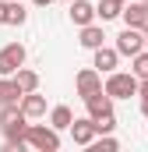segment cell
<instances>
[{"mask_svg": "<svg viewBox=\"0 0 148 152\" xmlns=\"http://www.w3.org/2000/svg\"><path fill=\"white\" fill-rule=\"evenodd\" d=\"M102 88H106V96L113 103L116 99H131V96H138V78L131 71H110L106 81H102Z\"/></svg>", "mask_w": 148, "mask_h": 152, "instance_id": "6da1fadb", "label": "cell"}, {"mask_svg": "<svg viewBox=\"0 0 148 152\" xmlns=\"http://www.w3.org/2000/svg\"><path fill=\"white\" fill-rule=\"evenodd\" d=\"M25 145L28 149H39V152H57L60 149V131L57 127H46V124H28Z\"/></svg>", "mask_w": 148, "mask_h": 152, "instance_id": "7a4b0ae2", "label": "cell"}, {"mask_svg": "<svg viewBox=\"0 0 148 152\" xmlns=\"http://www.w3.org/2000/svg\"><path fill=\"white\" fill-rule=\"evenodd\" d=\"M120 57H134L138 50H145V32L141 28H131V25H123V32L116 36V46H113Z\"/></svg>", "mask_w": 148, "mask_h": 152, "instance_id": "3957f363", "label": "cell"}, {"mask_svg": "<svg viewBox=\"0 0 148 152\" xmlns=\"http://www.w3.org/2000/svg\"><path fill=\"white\" fill-rule=\"evenodd\" d=\"M25 57H28V53H25V46H21V42H7V46L0 50V75L11 78L21 64H25Z\"/></svg>", "mask_w": 148, "mask_h": 152, "instance_id": "277c9868", "label": "cell"}, {"mask_svg": "<svg viewBox=\"0 0 148 152\" xmlns=\"http://www.w3.org/2000/svg\"><path fill=\"white\" fill-rule=\"evenodd\" d=\"M120 18H123V25L148 32V0H131V4H123Z\"/></svg>", "mask_w": 148, "mask_h": 152, "instance_id": "5b68a950", "label": "cell"}, {"mask_svg": "<svg viewBox=\"0 0 148 152\" xmlns=\"http://www.w3.org/2000/svg\"><path fill=\"white\" fill-rule=\"evenodd\" d=\"M67 131H71L74 145H85V149H88V145L95 142V124H92V117H74Z\"/></svg>", "mask_w": 148, "mask_h": 152, "instance_id": "8992f818", "label": "cell"}, {"mask_svg": "<svg viewBox=\"0 0 148 152\" xmlns=\"http://www.w3.org/2000/svg\"><path fill=\"white\" fill-rule=\"evenodd\" d=\"M74 88H78V96L85 99V96H92V92H99V88H102V75H99L95 67H81L78 78H74Z\"/></svg>", "mask_w": 148, "mask_h": 152, "instance_id": "52a82bcc", "label": "cell"}, {"mask_svg": "<svg viewBox=\"0 0 148 152\" xmlns=\"http://www.w3.org/2000/svg\"><path fill=\"white\" fill-rule=\"evenodd\" d=\"M95 57H92V67L99 71V75H110V71H116V64H120V53L113 50V46H99V50H92Z\"/></svg>", "mask_w": 148, "mask_h": 152, "instance_id": "ba28073f", "label": "cell"}, {"mask_svg": "<svg viewBox=\"0 0 148 152\" xmlns=\"http://www.w3.org/2000/svg\"><path fill=\"white\" fill-rule=\"evenodd\" d=\"M67 7H71L67 14H71V21L78 25V28L95 21V4H92V0H67Z\"/></svg>", "mask_w": 148, "mask_h": 152, "instance_id": "9c48e42d", "label": "cell"}, {"mask_svg": "<svg viewBox=\"0 0 148 152\" xmlns=\"http://www.w3.org/2000/svg\"><path fill=\"white\" fill-rule=\"evenodd\" d=\"M18 106H21V113L28 117V120L46 117V96H39V88H36V92H25V96L18 99Z\"/></svg>", "mask_w": 148, "mask_h": 152, "instance_id": "30bf717a", "label": "cell"}, {"mask_svg": "<svg viewBox=\"0 0 148 152\" xmlns=\"http://www.w3.org/2000/svg\"><path fill=\"white\" fill-rule=\"evenodd\" d=\"M85 106H88V117H99V113H110L113 110V99L106 96V88H99V92L85 96Z\"/></svg>", "mask_w": 148, "mask_h": 152, "instance_id": "8fae6325", "label": "cell"}, {"mask_svg": "<svg viewBox=\"0 0 148 152\" xmlns=\"http://www.w3.org/2000/svg\"><path fill=\"white\" fill-rule=\"evenodd\" d=\"M78 42H81L85 50H99V46L106 42V32H102V25H95V21H92V25H81V39H78Z\"/></svg>", "mask_w": 148, "mask_h": 152, "instance_id": "7c38bea8", "label": "cell"}, {"mask_svg": "<svg viewBox=\"0 0 148 152\" xmlns=\"http://www.w3.org/2000/svg\"><path fill=\"white\" fill-rule=\"evenodd\" d=\"M11 78H14V85L21 88V96H25V92H36V88H39V75L32 71V67H25V64H21V67H18Z\"/></svg>", "mask_w": 148, "mask_h": 152, "instance_id": "4fadbf2b", "label": "cell"}, {"mask_svg": "<svg viewBox=\"0 0 148 152\" xmlns=\"http://www.w3.org/2000/svg\"><path fill=\"white\" fill-rule=\"evenodd\" d=\"M120 11H123V0H99L95 18H102V25H106V21H113V18H120Z\"/></svg>", "mask_w": 148, "mask_h": 152, "instance_id": "5bb4252c", "label": "cell"}, {"mask_svg": "<svg viewBox=\"0 0 148 152\" xmlns=\"http://www.w3.org/2000/svg\"><path fill=\"white\" fill-rule=\"evenodd\" d=\"M71 120H74L71 106H53V110H49V127H57V131H67Z\"/></svg>", "mask_w": 148, "mask_h": 152, "instance_id": "9a60e30c", "label": "cell"}, {"mask_svg": "<svg viewBox=\"0 0 148 152\" xmlns=\"http://www.w3.org/2000/svg\"><path fill=\"white\" fill-rule=\"evenodd\" d=\"M18 99H21V88L14 85V78H4V75H0V106L18 103Z\"/></svg>", "mask_w": 148, "mask_h": 152, "instance_id": "2e32d148", "label": "cell"}, {"mask_svg": "<svg viewBox=\"0 0 148 152\" xmlns=\"http://www.w3.org/2000/svg\"><path fill=\"white\" fill-rule=\"evenodd\" d=\"M131 75H134V78H148V46L131 57Z\"/></svg>", "mask_w": 148, "mask_h": 152, "instance_id": "e0dca14e", "label": "cell"}, {"mask_svg": "<svg viewBox=\"0 0 148 152\" xmlns=\"http://www.w3.org/2000/svg\"><path fill=\"white\" fill-rule=\"evenodd\" d=\"M92 124H95V134H110L113 127H116V113H99V117H92Z\"/></svg>", "mask_w": 148, "mask_h": 152, "instance_id": "ac0fdd59", "label": "cell"}, {"mask_svg": "<svg viewBox=\"0 0 148 152\" xmlns=\"http://www.w3.org/2000/svg\"><path fill=\"white\" fill-rule=\"evenodd\" d=\"M28 21V11L21 7V0H11V11H7V25H25Z\"/></svg>", "mask_w": 148, "mask_h": 152, "instance_id": "d6986e66", "label": "cell"}, {"mask_svg": "<svg viewBox=\"0 0 148 152\" xmlns=\"http://www.w3.org/2000/svg\"><path fill=\"white\" fill-rule=\"evenodd\" d=\"M7 11H11V0H0V25H7Z\"/></svg>", "mask_w": 148, "mask_h": 152, "instance_id": "ffe728a7", "label": "cell"}, {"mask_svg": "<svg viewBox=\"0 0 148 152\" xmlns=\"http://www.w3.org/2000/svg\"><path fill=\"white\" fill-rule=\"evenodd\" d=\"M141 117H148V96H141Z\"/></svg>", "mask_w": 148, "mask_h": 152, "instance_id": "44dd1931", "label": "cell"}, {"mask_svg": "<svg viewBox=\"0 0 148 152\" xmlns=\"http://www.w3.org/2000/svg\"><path fill=\"white\" fill-rule=\"evenodd\" d=\"M36 7H49V4H57V0H32Z\"/></svg>", "mask_w": 148, "mask_h": 152, "instance_id": "7402d4cb", "label": "cell"}, {"mask_svg": "<svg viewBox=\"0 0 148 152\" xmlns=\"http://www.w3.org/2000/svg\"><path fill=\"white\" fill-rule=\"evenodd\" d=\"M145 46H148V32H145Z\"/></svg>", "mask_w": 148, "mask_h": 152, "instance_id": "603a6c76", "label": "cell"}, {"mask_svg": "<svg viewBox=\"0 0 148 152\" xmlns=\"http://www.w3.org/2000/svg\"><path fill=\"white\" fill-rule=\"evenodd\" d=\"M123 4H127V0H123Z\"/></svg>", "mask_w": 148, "mask_h": 152, "instance_id": "cb8c5ba5", "label": "cell"}]
</instances>
